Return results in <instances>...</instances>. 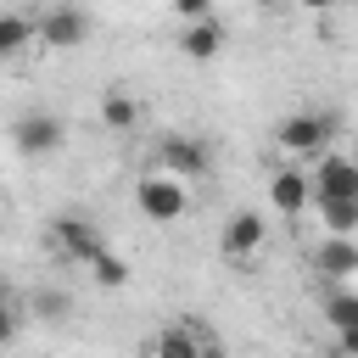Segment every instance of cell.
Here are the masks:
<instances>
[{
  "label": "cell",
  "instance_id": "cell-1",
  "mask_svg": "<svg viewBox=\"0 0 358 358\" xmlns=\"http://www.w3.org/2000/svg\"><path fill=\"white\" fill-rule=\"evenodd\" d=\"M134 207H140L145 224H179L190 213V190H185L179 173L157 168V173H140L134 179Z\"/></svg>",
  "mask_w": 358,
  "mask_h": 358
},
{
  "label": "cell",
  "instance_id": "cell-2",
  "mask_svg": "<svg viewBox=\"0 0 358 358\" xmlns=\"http://www.w3.org/2000/svg\"><path fill=\"white\" fill-rule=\"evenodd\" d=\"M45 241H50V252H56V257H73V263H90V257L106 246L101 224H95V218H84V213H56V218L45 224Z\"/></svg>",
  "mask_w": 358,
  "mask_h": 358
},
{
  "label": "cell",
  "instance_id": "cell-3",
  "mask_svg": "<svg viewBox=\"0 0 358 358\" xmlns=\"http://www.w3.org/2000/svg\"><path fill=\"white\" fill-rule=\"evenodd\" d=\"M330 134H336V112H291L274 129V140H280L285 157H319L330 145Z\"/></svg>",
  "mask_w": 358,
  "mask_h": 358
},
{
  "label": "cell",
  "instance_id": "cell-4",
  "mask_svg": "<svg viewBox=\"0 0 358 358\" xmlns=\"http://www.w3.org/2000/svg\"><path fill=\"white\" fill-rule=\"evenodd\" d=\"M145 352H168V358H201V352H218V336L196 319V313H179L173 324H162L151 341H145Z\"/></svg>",
  "mask_w": 358,
  "mask_h": 358
},
{
  "label": "cell",
  "instance_id": "cell-5",
  "mask_svg": "<svg viewBox=\"0 0 358 358\" xmlns=\"http://www.w3.org/2000/svg\"><path fill=\"white\" fill-rule=\"evenodd\" d=\"M11 145H17L22 157H50V151L67 145V123H62L56 112H22V117L11 123Z\"/></svg>",
  "mask_w": 358,
  "mask_h": 358
},
{
  "label": "cell",
  "instance_id": "cell-6",
  "mask_svg": "<svg viewBox=\"0 0 358 358\" xmlns=\"http://www.w3.org/2000/svg\"><path fill=\"white\" fill-rule=\"evenodd\" d=\"M90 39V11H78V6H45L39 11V45L45 50H78Z\"/></svg>",
  "mask_w": 358,
  "mask_h": 358
},
{
  "label": "cell",
  "instance_id": "cell-7",
  "mask_svg": "<svg viewBox=\"0 0 358 358\" xmlns=\"http://www.w3.org/2000/svg\"><path fill=\"white\" fill-rule=\"evenodd\" d=\"M263 241H268V218H263V213H252V207H241V213L224 224L218 252H224L229 263H246V257H257V252H263Z\"/></svg>",
  "mask_w": 358,
  "mask_h": 358
},
{
  "label": "cell",
  "instance_id": "cell-8",
  "mask_svg": "<svg viewBox=\"0 0 358 358\" xmlns=\"http://www.w3.org/2000/svg\"><path fill=\"white\" fill-rule=\"evenodd\" d=\"M157 168H168V173H179V179H201V173L213 168V151H207V140H196V134H168V140L157 145Z\"/></svg>",
  "mask_w": 358,
  "mask_h": 358
},
{
  "label": "cell",
  "instance_id": "cell-9",
  "mask_svg": "<svg viewBox=\"0 0 358 358\" xmlns=\"http://www.w3.org/2000/svg\"><path fill=\"white\" fill-rule=\"evenodd\" d=\"M229 45V28H224V17H190V22H179V56H190V62H213L218 50Z\"/></svg>",
  "mask_w": 358,
  "mask_h": 358
},
{
  "label": "cell",
  "instance_id": "cell-10",
  "mask_svg": "<svg viewBox=\"0 0 358 358\" xmlns=\"http://www.w3.org/2000/svg\"><path fill=\"white\" fill-rule=\"evenodd\" d=\"M313 201L319 196H358V157H341V151H319L313 162Z\"/></svg>",
  "mask_w": 358,
  "mask_h": 358
},
{
  "label": "cell",
  "instance_id": "cell-11",
  "mask_svg": "<svg viewBox=\"0 0 358 358\" xmlns=\"http://www.w3.org/2000/svg\"><path fill=\"white\" fill-rule=\"evenodd\" d=\"M268 207H274L280 218L308 213V207H313V179H308L302 168H280V173L268 179Z\"/></svg>",
  "mask_w": 358,
  "mask_h": 358
},
{
  "label": "cell",
  "instance_id": "cell-12",
  "mask_svg": "<svg viewBox=\"0 0 358 358\" xmlns=\"http://www.w3.org/2000/svg\"><path fill=\"white\" fill-rule=\"evenodd\" d=\"M313 268L330 274V280H347L358 274V235H324L319 252H313Z\"/></svg>",
  "mask_w": 358,
  "mask_h": 358
},
{
  "label": "cell",
  "instance_id": "cell-13",
  "mask_svg": "<svg viewBox=\"0 0 358 358\" xmlns=\"http://www.w3.org/2000/svg\"><path fill=\"white\" fill-rule=\"evenodd\" d=\"M28 45H39V17L0 11V62H17Z\"/></svg>",
  "mask_w": 358,
  "mask_h": 358
},
{
  "label": "cell",
  "instance_id": "cell-14",
  "mask_svg": "<svg viewBox=\"0 0 358 358\" xmlns=\"http://www.w3.org/2000/svg\"><path fill=\"white\" fill-rule=\"evenodd\" d=\"M101 123H106L112 134H134V123H140V101H134L129 90L112 84V90L101 95Z\"/></svg>",
  "mask_w": 358,
  "mask_h": 358
},
{
  "label": "cell",
  "instance_id": "cell-15",
  "mask_svg": "<svg viewBox=\"0 0 358 358\" xmlns=\"http://www.w3.org/2000/svg\"><path fill=\"white\" fill-rule=\"evenodd\" d=\"M313 207L330 235H358V196H319Z\"/></svg>",
  "mask_w": 358,
  "mask_h": 358
},
{
  "label": "cell",
  "instance_id": "cell-16",
  "mask_svg": "<svg viewBox=\"0 0 358 358\" xmlns=\"http://www.w3.org/2000/svg\"><path fill=\"white\" fill-rule=\"evenodd\" d=\"M90 274H95V285H106V291H123V285H129V263H123L112 246H101V252L90 257Z\"/></svg>",
  "mask_w": 358,
  "mask_h": 358
},
{
  "label": "cell",
  "instance_id": "cell-17",
  "mask_svg": "<svg viewBox=\"0 0 358 358\" xmlns=\"http://www.w3.org/2000/svg\"><path fill=\"white\" fill-rule=\"evenodd\" d=\"M324 319H330L336 330H358V291H336V296L324 302Z\"/></svg>",
  "mask_w": 358,
  "mask_h": 358
},
{
  "label": "cell",
  "instance_id": "cell-18",
  "mask_svg": "<svg viewBox=\"0 0 358 358\" xmlns=\"http://www.w3.org/2000/svg\"><path fill=\"white\" fill-rule=\"evenodd\" d=\"M34 313H39V319H67V313H73V296L50 285V291H39V296H34Z\"/></svg>",
  "mask_w": 358,
  "mask_h": 358
},
{
  "label": "cell",
  "instance_id": "cell-19",
  "mask_svg": "<svg viewBox=\"0 0 358 358\" xmlns=\"http://www.w3.org/2000/svg\"><path fill=\"white\" fill-rule=\"evenodd\" d=\"M173 11H179V22H190V17H207L213 0H173Z\"/></svg>",
  "mask_w": 358,
  "mask_h": 358
},
{
  "label": "cell",
  "instance_id": "cell-20",
  "mask_svg": "<svg viewBox=\"0 0 358 358\" xmlns=\"http://www.w3.org/2000/svg\"><path fill=\"white\" fill-rule=\"evenodd\" d=\"M17 336V319H11V308H0V347Z\"/></svg>",
  "mask_w": 358,
  "mask_h": 358
},
{
  "label": "cell",
  "instance_id": "cell-21",
  "mask_svg": "<svg viewBox=\"0 0 358 358\" xmlns=\"http://www.w3.org/2000/svg\"><path fill=\"white\" fill-rule=\"evenodd\" d=\"M341 352H358V330H341V341H336Z\"/></svg>",
  "mask_w": 358,
  "mask_h": 358
},
{
  "label": "cell",
  "instance_id": "cell-22",
  "mask_svg": "<svg viewBox=\"0 0 358 358\" xmlns=\"http://www.w3.org/2000/svg\"><path fill=\"white\" fill-rule=\"evenodd\" d=\"M302 6H308V11H330L336 0H302Z\"/></svg>",
  "mask_w": 358,
  "mask_h": 358
},
{
  "label": "cell",
  "instance_id": "cell-23",
  "mask_svg": "<svg viewBox=\"0 0 358 358\" xmlns=\"http://www.w3.org/2000/svg\"><path fill=\"white\" fill-rule=\"evenodd\" d=\"M0 213H6V190H0Z\"/></svg>",
  "mask_w": 358,
  "mask_h": 358
},
{
  "label": "cell",
  "instance_id": "cell-24",
  "mask_svg": "<svg viewBox=\"0 0 358 358\" xmlns=\"http://www.w3.org/2000/svg\"><path fill=\"white\" fill-rule=\"evenodd\" d=\"M0 308H6V291H0Z\"/></svg>",
  "mask_w": 358,
  "mask_h": 358
}]
</instances>
